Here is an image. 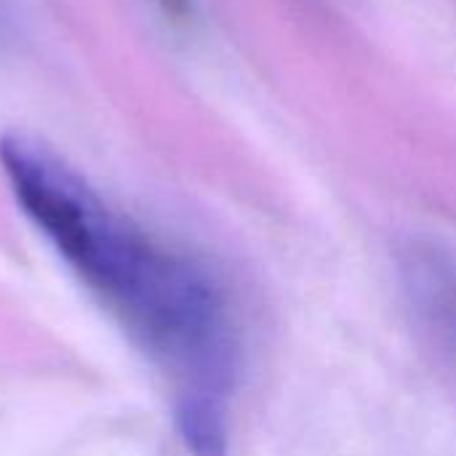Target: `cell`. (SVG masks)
I'll return each mask as SVG.
<instances>
[{"instance_id": "6da1fadb", "label": "cell", "mask_w": 456, "mask_h": 456, "mask_svg": "<svg viewBox=\"0 0 456 456\" xmlns=\"http://www.w3.org/2000/svg\"><path fill=\"white\" fill-rule=\"evenodd\" d=\"M0 168L29 224L166 377L184 449L230 454L240 337L216 275L110 203L37 139L3 136Z\"/></svg>"}, {"instance_id": "7a4b0ae2", "label": "cell", "mask_w": 456, "mask_h": 456, "mask_svg": "<svg viewBox=\"0 0 456 456\" xmlns=\"http://www.w3.org/2000/svg\"><path fill=\"white\" fill-rule=\"evenodd\" d=\"M411 294L430 329L456 347V270L452 262L425 256L411 265Z\"/></svg>"}, {"instance_id": "3957f363", "label": "cell", "mask_w": 456, "mask_h": 456, "mask_svg": "<svg viewBox=\"0 0 456 456\" xmlns=\"http://www.w3.org/2000/svg\"><path fill=\"white\" fill-rule=\"evenodd\" d=\"M155 3L174 21H190V16H192V0H155Z\"/></svg>"}]
</instances>
